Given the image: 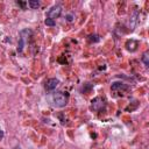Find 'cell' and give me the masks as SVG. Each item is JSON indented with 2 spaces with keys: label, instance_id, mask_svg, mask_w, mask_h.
I'll return each instance as SVG.
<instances>
[{
  "label": "cell",
  "instance_id": "cell-12",
  "mask_svg": "<svg viewBox=\"0 0 149 149\" xmlns=\"http://www.w3.org/2000/svg\"><path fill=\"white\" fill-rule=\"evenodd\" d=\"M2 136H3V133H2L1 129H0V139H2Z\"/></svg>",
  "mask_w": 149,
  "mask_h": 149
},
{
  "label": "cell",
  "instance_id": "cell-6",
  "mask_svg": "<svg viewBox=\"0 0 149 149\" xmlns=\"http://www.w3.org/2000/svg\"><path fill=\"white\" fill-rule=\"evenodd\" d=\"M126 47H127V49H128V50L134 51V50H136L137 42H136V41H134V40H130V41H128V42L126 43Z\"/></svg>",
  "mask_w": 149,
  "mask_h": 149
},
{
  "label": "cell",
  "instance_id": "cell-1",
  "mask_svg": "<svg viewBox=\"0 0 149 149\" xmlns=\"http://www.w3.org/2000/svg\"><path fill=\"white\" fill-rule=\"evenodd\" d=\"M54 104L57 107H64L68 104V94H65L64 92H56L52 97Z\"/></svg>",
  "mask_w": 149,
  "mask_h": 149
},
{
  "label": "cell",
  "instance_id": "cell-2",
  "mask_svg": "<svg viewBox=\"0 0 149 149\" xmlns=\"http://www.w3.org/2000/svg\"><path fill=\"white\" fill-rule=\"evenodd\" d=\"M31 35V30L30 29H23L20 31V37H19V47H17V51L22 52L24 44L27 43L29 36Z\"/></svg>",
  "mask_w": 149,
  "mask_h": 149
},
{
  "label": "cell",
  "instance_id": "cell-9",
  "mask_svg": "<svg viewBox=\"0 0 149 149\" xmlns=\"http://www.w3.org/2000/svg\"><path fill=\"white\" fill-rule=\"evenodd\" d=\"M28 5L30 6V8L36 9V8L40 6V2H38V1H29V2H28Z\"/></svg>",
  "mask_w": 149,
  "mask_h": 149
},
{
  "label": "cell",
  "instance_id": "cell-10",
  "mask_svg": "<svg viewBox=\"0 0 149 149\" xmlns=\"http://www.w3.org/2000/svg\"><path fill=\"white\" fill-rule=\"evenodd\" d=\"M45 24H47V26H50V27H52V26H55V21L48 17V19H45Z\"/></svg>",
  "mask_w": 149,
  "mask_h": 149
},
{
  "label": "cell",
  "instance_id": "cell-8",
  "mask_svg": "<svg viewBox=\"0 0 149 149\" xmlns=\"http://www.w3.org/2000/svg\"><path fill=\"white\" fill-rule=\"evenodd\" d=\"M116 88H126V85H122L121 83H114L112 85V90H116Z\"/></svg>",
  "mask_w": 149,
  "mask_h": 149
},
{
  "label": "cell",
  "instance_id": "cell-5",
  "mask_svg": "<svg viewBox=\"0 0 149 149\" xmlns=\"http://www.w3.org/2000/svg\"><path fill=\"white\" fill-rule=\"evenodd\" d=\"M58 79H56V78H50L48 81H47V84H45V88L48 90V91H54L56 87H57V85H58Z\"/></svg>",
  "mask_w": 149,
  "mask_h": 149
},
{
  "label": "cell",
  "instance_id": "cell-4",
  "mask_svg": "<svg viewBox=\"0 0 149 149\" xmlns=\"http://www.w3.org/2000/svg\"><path fill=\"white\" fill-rule=\"evenodd\" d=\"M104 106H105V101H104L102 98L97 97L95 99L92 100V108H93L94 111L99 112V111H101V109L104 108Z\"/></svg>",
  "mask_w": 149,
  "mask_h": 149
},
{
  "label": "cell",
  "instance_id": "cell-7",
  "mask_svg": "<svg viewBox=\"0 0 149 149\" xmlns=\"http://www.w3.org/2000/svg\"><path fill=\"white\" fill-rule=\"evenodd\" d=\"M148 52H144L143 54V56H142V62L144 63V65L146 66H149V59H148Z\"/></svg>",
  "mask_w": 149,
  "mask_h": 149
},
{
  "label": "cell",
  "instance_id": "cell-11",
  "mask_svg": "<svg viewBox=\"0 0 149 149\" xmlns=\"http://www.w3.org/2000/svg\"><path fill=\"white\" fill-rule=\"evenodd\" d=\"M73 20V15H68V21H72Z\"/></svg>",
  "mask_w": 149,
  "mask_h": 149
},
{
  "label": "cell",
  "instance_id": "cell-3",
  "mask_svg": "<svg viewBox=\"0 0 149 149\" xmlns=\"http://www.w3.org/2000/svg\"><path fill=\"white\" fill-rule=\"evenodd\" d=\"M61 13H62V6L56 5V6H54V7L48 12V17L51 19V20H54V19L58 17V16L61 15Z\"/></svg>",
  "mask_w": 149,
  "mask_h": 149
}]
</instances>
